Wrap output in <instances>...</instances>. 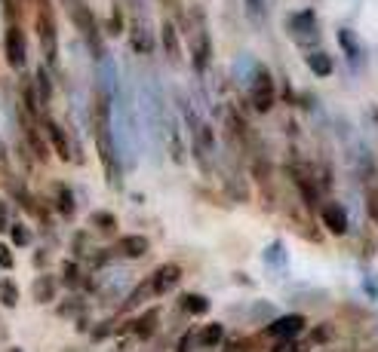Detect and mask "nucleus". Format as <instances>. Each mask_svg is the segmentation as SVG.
<instances>
[{
  "label": "nucleus",
  "mask_w": 378,
  "mask_h": 352,
  "mask_svg": "<svg viewBox=\"0 0 378 352\" xmlns=\"http://www.w3.org/2000/svg\"><path fill=\"white\" fill-rule=\"evenodd\" d=\"M62 6H65V13L71 16V22H74V25H77V28L86 34V40H89V49H93L96 56H101L99 28H96V19H93V13H89V6L84 4V0H62Z\"/></svg>",
  "instance_id": "f257e3e1"
},
{
  "label": "nucleus",
  "mask_w": 378,
  "mask_h": 352,
  "mask_svg": "<svg viewBox=\"0 0 378 352\" xmlns=\"http://www.w3.org/2000/svg\"><path fill=\"white\" fill-rule=\"evenodd\" d=\"M40 4V16H37V31H40V46H44L46 65L59 68V53H56V22H53V6L49 0H37Z\"/></svg>",
  "instance_id": "f03ea898"
},
{
  "label": "nucleus",
  "mask_w": 378,
  "mask_h": 352,
  "mask_svg": "<svg viewBox=\"0 0 378 352\" xmlns=\"http://www.w3.org/2000/svg\"><path fill=\"white\" fill-rule=\"evenodd\" d=\"M4 53H6V61L13 71H22L25 61H28V43H25V31L19 25H9L6 34H4Z\"/></svg>",
  "instance_id": "7ed1b4c3"
},
{
  "label": "nucleus",
  "mask_w": 378,
  "mask_h": 352,
  "mask_svg": "<svg viewBox=\"0 0 378 352\" xmlns=\"http://www.w3.org/2000/svg\"><path fill=\"white\" fill-rule=\"evenodd\" d=\"M252 105H255V110H271V105H274V80H271V74L264 68H259L255 71V80H252Z\"/></svg>",
  "instance_id": "20e7f679"
},
{
  "label": "nucleus",
  "mask_w": 378,
  "mask_h": 352,
  "mask_svg": "<svg viewBox=\"0 0 378 352\" xmlns=\"http://www.w3.org/2000/svg\"><path fill=\"white\" fill-rule=\"evenodd\" d=\"M304 331V316L292 313V316H280L274 319V322L268 325V334L277 337V340H295Z\"/></svg>",
  "instance_id": "39448f33"
},
{
  "label": "nucleus",
  "mask_w": 378,
  "mask_h": 352,
  "mask_svg": "<svg viewBox=\"0 0 378 352\" xmlns=\"http://www.w3.org/2000/svg\"><path fill=\"white\" fill-rule=\"evenodd\" d=\"M179 282H181V266L179 264H163V266H157V273L151 276V291H154V294H166Z\"/></svg>",
  "instance_id": "423d86ee"
},
{
  "label": "nucleus",
  "mask_w": 378,
  "mask_h": 352,
  "mask_svg": "<svg viewBox=\"0 0 378 352\" xmlns=\"http://www.w3.org/2000/svg\"><path fill=\"white\" fill-rule=\"evenodd\" d=\"M320 217H323V224H326V230H329V233H335V236L347 233V212L342 209L339 202H326Z\"/></svg>",
  "instance_id": "0eeeda50"
},
{
  "label": "nucleus",
  "mask_w": 378,
  "mask_h": 352,
  "mask_svg": "<svg viewBox=\"0 0 378 352\" xmlns=\"http://www.w3.org/2000/svg\"><path fill=\"white\" fill-rule=\"evenodd\" d=\"M46 135H49V141H53V150L59 153V157H62L65 162L74 157V153H71V141H68V132L59 126L56 120H46Z\"/></svg>",
  "instance_id": "6e6552de"
},
{
  "label": "nucleus",
  "mask_w": 378,
  "mask_h": 352,
  "mask_svg": "<svg viewBox=\"0 0 378 352\" xmlns=\"http://www.w3.org/2000/svg\"><path fill=\"white\" fill-rule=\"evenodd\" d=\"M59 279L56 276H49V273H44V276H37L34 279V285H31V291H34V300L37 304H49V300L56 297V291H59Z\"/></svg>",
  "instance_id": "1a4fd4ad"
},
{
  "label": "nucleus",
  "mask_w": 378,
  "mask_h": 352,
  "mask_svg": "<svg viewBox=\"0 0 378 352\" xmlns=\"http://www.w3.org/2000/svg\"><path fill=\"white\" fill-rule=\"evenodd\" d=\"M339 43H342L344 53H347V58H351L354 65H360V61H363V46H360V40H357L354 31L342 28V31H339Z\"/></svg>",
  "instance_id": "9d476101"
},
{
  "label": "nucleus",
  "mask_w": 378,
  "mask_h": 352,
  "mask_svg": "<svg viewBox=\"0 0 378 352\" xmlns=\"http://www.w3.org/2000/svg\"><path fill=\"white\" fill-rule=\"evenodd\" d=\"M22 101H25V110L31 113V117H40V108H44V101H40V95H37V83H34L31 77L22 83Z\"/></svg>",
  "instance_id": "9b49d317"
},
{
  "label": "nucleus",
  "mask_w": 378,
  "mask_h": 352,
  "mask_svg": "<svg viewBox=\"0 0 378 352\" xmlns=\"http://www.w3.org/2000/svg\"><path fill=\"white\" fill-rule=\"evenodd\" d=\"M145 252H148L145 236H124V239H120V254L124 257H141Z\"/></svg>",
  "instance_id": "f8f14e48"
},
{
  "label": "nucleus",
  "mask_w": 378,
  "mask_h": 352,
  "mask_svg": "<svg viewBox=\"0 0 378 352\" xmlns=\"http://www.w3.org/2000/svg\"><path fill=\"white\" fill-rule=\"evenodd\" d=\"M308 68L314 71L317 77H329L332 74V58L317 49V53H308Z\"/></svg>",
  "instance_id": "ddd939ff"
},
{
  "label": "nucleus",
  "mask_w": 378,
  "mask_h": 352,
  "mask_svg": "<svg viewBox=\"0 0 378 352\" xmlns=\"http://www.w3.org/2000/svg\"><path fill=\"white\" fill-rule=\"evenodd\" d=\"M56 202H59L62 217H74V196H71L68 184H56Z\"/></svg>",
  "instance_id": "4468645a"
},
{
  "label": "nucleus",
  "mask_w": 378,
  "mask_h": 352,
  "mask_svg": "<svg viewBox=\"0 0 378 352\" xmlns=\"http://www.w3.org/2000/svg\"><path fill=\"white\" fill-rule=\"evenodd\" d=\"M34 83H37V95H40V101H44V108H46L49 98H53V83H49V74L44 68L34 71Z\"/></svg>",
  "instance_id": "2eb2a0df"
},
{
  "label": "nucleus",
  "mask_w": 378,
  "mask_h": 352,
  "mask_svg": "<svg viewBox=\"0 0 378 352\" xmlns=\"http://www.w3.org/2000/svg\"><path fill=\"white\" fill-rule=\"evenodd\" d=\"M181 306H185L191 316H203V313H209V300H207V297H200V294H185V297H181Z\"/></svg>",
  "instance_id": "dca6fc26"
},
{
  "label": "nucleus",
  "mask_w": 378,
  "mask_h": 352,
  "mask_svg": "<svg viewBox=\"0 0 378 352\" xmlns=\"http://www.w3.org/2000/svg\"><path fill=\"white\" fill-rule=\"evenodd\" d=\"M222 337H224V328L219 322H212V325H207L200 331V346H219Z\"/></svg>",
  "instance_id": "f3484780"
},
{
  "label": "nucleus",
  "mask_w": 378,
  "mask_h": 352,
  "mask_svg": "<svg viewBox=\"0 0 378 352\" xmlns=\"http://www.w3.org/2000/svg\"><path fill=\"white\" fill-rule=\"evenodd\" d=\"M0 304H4V306H16L19 304V285L13 282V279H4V282H0Z\"/></svg>",
  "instance_id": "a211bd4d"
},
{
  "label": "nucleus",
  "mask_w": 378,
  "mask_h": 352,
  "mask_svg": "<svg viewBox=\"0 0 378 352\" xmlns=\"http://www.w3.org/2000/svg\"><path fill=\"white\" fill-rule=\"evenodd\" d=\"M264 261H268L271 266H277V270H283V266H286V252H283V245L274 242L268 252H264Z\"/></svg>",
  "instance_id": "6ab92c4d"
},
{
  "label": "nucleus",
  "mask_w": 378,
  "mask_h": 352,
  "mask_svg": "<svg viewBox=\"0 0 378 352\" xmlns=\"http://www.w3.org/2000/svg\"><path fill=\"white\" fill-rule=\"evenodd\" d=\"M163 49H166V53L176 58L179 56V40H176V28H172L169 22L163 25Z\"/></svg>",
  "instance_id": "aec40b11"
},
{
  "label": "nucleus",
  "mask_w": 378,
  "mask_h": 352,
  "mask_svg": "<svg viewBox=\"0 0 378 352\" xmlns=\"http://www.w3.org/2000/svg\"><path fill=\"white\" fill-rule=\"evenodd\" d=\"M289 28H292V31H314V16H311V13H299V16H292Z\"/></svg>",
  "instance_id": "412c9836"
},
{
  "label": "nucleus",
  "mask_w": 378,
  "mask_h": 352,
  "mask_svg": "<svg viewBox=\"0 0 378 352\" xmlns=\"http://www.w3.org/2000/svg\"><path fill=\"white\" fill-rule=\"evenodd\" d=\"M9 233H13V242L16 245H31V233H28V227H22V224H13L9 227Z\"/></svg>",
  "instance_id": "4be33fe9"
},
{
  "label": "nucleus",
  "mask_w": 378,
  "mask_h": 352,
  "mask_svg": "<svg viewBox=\"0 0 378 352\" xmlns=\"http://www.w3.org/2000/svg\"><path fill=\"white\" fill-rule=\"evenodd\" d=\"M366 214L378 221V187H369L366 190Z\"/></svg>",
  "instance_id": "5701e85b"
},
{
  "label": "nucleus",
  "mask_w": 378,
  "mask_h": 352,
  "mask_svg": "<svg viewBox=\"0 0 378 352\" xmlns=\"http://www.w3.org/2000/svg\"><path fill=\"white\" fill-rule=\"evenodd\" d=\"M9 187H13V196H16V200L25 205V209H34V200L25 193V187H22V184H19V181H9Z\"/></svg>",
  "instance_id": "b1692460"
},
{
  "label": "nucleus",
  "mask_w": 378,
  "mask_h": 352,
  "mask_svg": "<svg viewBox=\"0 0 378 352\" xmlns=\"http://www.w3.org/2000/svg\"><path fill=\"white\" fill-rule=\"evenodd\" d=\"M154 322H157V313L151 309V313H145V316H141L139 322H136V331H139V334H151V328H154Z\"/></svg>",
  "instance_id": "393cba45"
},
{
  "label": "nucleus",
  "mask_w": 378,
  "mask_h": 352,
  "mask_svg": "<svg viewBox=\"0 0 378 352\" xmlns=\"http://www.w3.org/2000/svg\"><path fill=\"white\" fill-rule=\"evenodd\" d=\"M93 221L101 227V230H114V227H117V221H114V214H111V212H96Z\"/></svg>",
  "instance_id": "a878e982"
},
{
  "label": "nucleus",
  "mask_w": 378,
  "mask_h": 352,
  "mask_svg": "<svg viewBox=\"0 0 378 352\" xmlns=\"http://www.w3.org/2000/svg\"><path fill=\"white\" fill-rule=\"evenodd\" d=\"M271 352H304V346L299 343V340H280V343H274Z\"/></svg>",
  "instance_id": "bb28decb"
},
{
  "label": "nucleus",
  "mask_w": 378,
  "mask_h": 352,
  "mask_svg": "<svg viewBox=\"0 0 378 352\" xmlns=\"http://www.w3.org/2000/svg\"><path fill=\"white\" fill-rule=\"evenodd\" d=\"M13 252H9V248L4 245V242H0V270H13Z\"/></svg>",
  "instance_id": "cd10ccee"
},
{
  "label": "nucleus",
  "mask_w": 378,
  "mask_h": 352,
  "mask_svg": "<svg viewBox=\"0 0 378 352\" xmlns=\"http://www.w3.org/2000/svg\"><path fill=\"white\" fill-rule=\"evenodd\" d=\"M9 230V221H6V209H4V202H0V233H6Z\"/></svg>",
  "instance_id": "c85d7f7f"
},
{
  "label": "nucleus",
  "mask_w": 378,
  "mask_h": 352,
  "mask_svg": "<svg viewBox=\"0 0 378 352\" xmlns=\"http://www.w3.org/2000/svg\"><path fill=\"white\" fill-rule=\"evenodd\" d=\"M366 288H369V297H378V282H375V279L369 276V279H366V282H363Z\"/></svg>",
  "instance_id": "c756f323"
},
{
  "label": "nucleus",
  "mask_w": 378,
  "mask_h": 352,
  "mask_svg": "<svg viewBox=\"0 0 378 352\" xmlns=\"http://www.w3.org/2000/svg\"><path fill=\"white\" fill-rule=\"evenodd\" d=\"M0 169H6V147H4V141H0Z\"/></svg>",
  "instance_id": "7c9ffc66"
},
{
  "label": "nucleus",
  "mask_w": 378,
  "mask_h": 352,
  "mask_svg": "<svg viewBox=\"0 0 378 352\" xmlns=\"http://www.w3.org/2000/svg\"><path fill=\"white\" fill-rule=\"evenodd\" d=\"M16 352H19V349H16Z\"/></svg>",
  "instance_id": "2f4dec72"
}]
</instances>
